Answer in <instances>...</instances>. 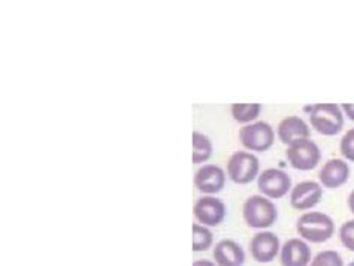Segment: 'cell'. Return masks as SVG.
Masks as SVG:
<instances>
[{
  "label": "cell",
  "instance_id": "1",
  "mask_svg": "<svg viewBox=\"0 0 354 266\" xmlns=\"http://www.w3.org/2000/svg\"><path fill=\"white\" fill-rule=\"evenodd\" d=\"M296 231L304 241L322 244L329 241L335 234L333 220L324 213H306L297 218Z\"/></svg>",
  "mask_w": 354,
  "mask_h": 266
},
{
  "label": "cell",
  "instance_id": "2",
  "mask_svg": "<svg viewBox=\"0 0 354 266\" xmlns=\"http://www.w3.org/2000/svg\"><path fill=\"white\" fill-rule=\"evenodd\" d=\"M306 109L310 113V123L320 135L335 136L342 131L344 115L337 104H317Z\"/></svg>",
  "mask_w": 354,
  "mask_h": 266
},
{
  "label": "cell",
  "instance_id": "3",
  "mask_svg": "<svg viewBox=\"0 0 354 266\" xmlns=\"http://www.w3.org/2000/svg\"><path fill=\"white\" fill-rule=\"evenodd\" d=\"M242 216L251 229H268L277 222L278 211L271 199L256 195L245 200Z\"/></svg>",
  "mask_w": 354,
  "mask_h": 266
},
{
  "label": "cell",
  "instance_id": "4",
  "mask_svg": "<svg viewBox=\"0 0 354 266\" xmlns=\"http://www.w3.org/2000/svg\"><path fill=\"white\" fill-rule=\"evenodd\" d=\"M287 159L296 171H313L322 160V151L315 142L304 137L288 145Z\"/></svg>",
  "mask_w": 354,
  "mask_h": 266
},
{
  "label": "cell",
  "instance_id": "5",
  "mask_svg": "<svg viewBox=\"0 0 354 266\" xmlns=\"http://www.w3.org/2000/svg\"><path fill=\"white\" fill-rule=\"evenodd\" d=\"M260 163L254 154L248 151H236L227 162V173L236 184H248L259 175Z\"/></svg>",
  "mask_w": 354,
  "mask_h": 266
},
{
  "label": "cell",
  "instance_id": "6",
  "mask_svg": "<svg viewBox=\"0 0 354 266\" xmlns=\"http://www.w3.org/2000/svg\"><path fill=\"white\" fill-rule=\"evenodd\" d=\"M239 140L247 150L263 153L272 146L275 135L271 124L265 122H257L242 127L239 131Z\"/></svg>",
  "mask_w": 354,
  "mask_h": 266
},
{
  "label": "cell",
  "instance_id": "7",
  "mask_svg": "<svg viewBox=\"0 0 354 266\" xmlns=\"http://www.w3.org/2000/svg\"><path fill=\"white\" fill-rule=\"evenodd\" d=\"M257 187L262 195L269 199H279L286 196L292 187V178L288 173L279 169H266L259 175Z\"/></svg>",
  "mask_w": 354,
  "mask_h": 266
},
{
  "label": "cell",
  "instance_id": "8",
  "mask_svg": "<svg viewBox=\"0 0 354 266\" xmlns=\"http://www.w3.org/2000/svg\"><path fill=\"white\" fill-rule=\"evenodd\" d=\"M194 217L199 220V223L205 226H218L225 222L226 217V205L223 200L214 196H203L199 198L193 208Z\"/></svg>",
  "mask_w": 354,
  "mask_h": 266
},
{
  "label": "cell",
  "instance_id": "9",
  "mask_svg": "<svg viewBox=\"0 0 354 266\" xmlns=\"http://www.w3.org/2000/svg\"><path fill=\"white\" fill-rule=\"evenodd\" d=\"M226 173L217 164H207L194 175V186L205 195H217L225 189Z\"/></svg>",
  "mask_w": 354,
  "mask_h": 266
},
{
  "label": "cell",
  "instance_id": "10",
  "mask_svg": "<svg viewBox=\"0 0 354 266\" xmlns=\"http://www.w3.org/2000/svg\"><path fill=\"white\" fill-rule=\"evenodd\" d=\"M250 251L253 259L259 263L272 262L279 253V240L272 232H259L253 236L250 244Z\"/></svg>",
  "mask_w": 354,
  "mask_h": 266
},
{
  "label": "cell",
  "instance_id": "11",
  "mask_svg": "<svg viewBox=\"0 0 354 266\" xmlns=\"http://www.w3.org/2000/svg\"><path fill=\"white\" fill-rule=\"evenodd\" d=\"M323 198V189L315 181H302L296 184L290 195V204L295 209H310L315 207Z\"/></svg>",
  "mask_w": 354,
  "mask_h": 266
},
{
  "label": "cell",
  "instance_id": "12",
  "mask_svg": "<svg viewBox=\"0 0 354 266\" xmlns=\"http://www.w3.org/2000/svg\"><path fill=\"white\" fill-rule=\"evenodd\" d=\"M279 260L283 266H308L311 260V250L304 240L292 238L283 244Z\"/></svg>",
  "mask_w": 354,
  "mask_h": 266
},
{
  "label": "cell",
  "instance_id": "13",
  "mask_svg": "<svg viewBox=\"0 0 354 266\" xmlns=\"http://www.w3.org/2000/svg\"><path fill=\"white\" fill-rule=\"evenodd\" d=\"M214 259L217 266H244L245 251L234 240H221L214 247Z\"/></svg>",
  "mask_w": 354,
  "mask_h": 266
},
{
  "label": "cell",
  "instance_id": "14",
  "mask_svg": "<svg viewBox=\"0 0 354 266\" xmlns=\"http://www.w3.org/2000/svg\"><path fill=\"white\" fill-rule=\"evenodd\" d=\"M350 177V168L342 159H332L326 162L320 171V182L328 189H338L346 184Z\"/></svg>",
  "mask_w": 354,
  "mask_h": 266
},
{
  "label": "cell",
  "instance_id": "15",
  "mask_svg": "<svg viewBox=\"0 0 354 266\" xmlns=\"http://www.w3.org/2000/svg\"><path fill=\"white\" fill-rule=\"evenodd\" d=\"M278 136L283 144L290 145L297 140H304V137L310 136V127L301 117H287L279 123L278 126Z\"/></svg>",
  "mask_w": 354,
  "mask_h": 266
},
{
  "label": "cell",
  "instance_id": "16",
  "mask_svg": "<svg viewBox=\"0 0 354 266\" xmlns=\"http://www.w3.org/2000/svg\"><path fill=\"white\" fill-rule=\"evenodd\" d=\"M212 154V142L207 135L193 132V163L207 162Z\"/></svg>",
  "mask_w": 354,
  "mask_h": 266
},
{
  "label": "cell",
  "instance_id": "17",
  "mask_svg": "<svg viewBox=\"0 0 354 266\" xmlns=\"http://www.w3.org/2000/svg\"><path fill=\"white\" fill-rule=\"evenodd\" d=\"M260 109H262V105L259 104H234L232 105V117L238 123H251L259 117Z\"/></svg>",
  "mask_w": 354,
  "mask_h": 266
},
{
  "label": "cell",
  "instance_id": "18",
  "mask_svg": "<svg viewBox=\"0 0 354 266\" xmlns=\"http://www.w3.org/2000/svg\"><path fill=\"white\" fill-rule=\"evenodd\" d=\"M214 241V235L208 227L193 225V251H207L211 249Z\"/></svg>",
  "mask_w": 354,
  "mask_h": 266
},
{
  "label": "cell",
  "instance_id": "19",
  "mask_svg": "<svg viewBox=\"0 0 354 266\" xmlns=\"http://www.w3.org/2000/svg\"><path fill=\"white\" fill-rule=\"evenodd\" d=\"M310 266H344V262L337 251L326 250L317 254Z\"/></svg>",
  "mask_w": 354,
  "mask_h": 266
},
{
  "label": "cell",
  "instance_id": "20",
  "mask_svg": "<svg viewBox=\"0 0 354 266\" xmlns=\"http://www.w3.org/2000/svg\"><path fill=\"white\" fill-rule=\"evenodd\" d=\"M339 240L346 249L354 251V220H350V222H346L341 226Z\"/></svg>",
  "mask_w": 354,
  "mask_h": 266
},
{
  "label": "cell",
  "instance_id": "21",
  "mask_svg": "<svg viewBox=\"0 0 354 266\" xmlns=\"http://www.w3.org/2000/svg\"><path fill=\"white\" fill-rule=\"evenodd\" d=\"M339 151L344 159H348L350 162H354V129L348 131L342 136Z\"/></svg>",
  "mask_w": 354,
  "mask_h": 266
},
{
  "label": "cell",
  "instance_id": "22",
  "mask_svg": "<svg viewBox=\"0 0 354 266\" xmlns=\"http://www.w3.org/2000/svg\"><path fill=\"white\" fill-rule=\"evenodd\" d=\"M342 109H344V113L347 114V117L350 118V120L354 122V104H344Z\"/></svg>",
  "mask_w": 354,
  "mask_h": 266
},
{
  "label": "cell",
  "instance_id": "23",
  "mask_svg": "<svg viewBox=\"0 0 354 266\" xmlns=\"http://www.w3.org/2000/svg\"><path fill=\"white\" fill-rule=\"evenodd\" d=\"M193 266H216V265H214L209 260H198V262L193 263Z\"/></svg>",
  "mask_w": 354,
  "mask_h": 266
},
{
  "label": "cell",
  "instance_id": "24",
  "mask_svg": "<svg viewBox=\"0 0 354 266\" xmlns=\"http://www.w3.org/2000/svg\"><path fill=\"white\" fill-rule=\"evenodd\" d=\"M348 207H350V211L354 214V190L350 193L348 196Z\"/></svg>",
  "mask_w": 354,
  "mask_h": 266
},
{
  "label": "cell",
  "instance_id": "25",
  "mask_svg": "<svg viewBox=\"0 0 354 266\" xmlns=\"http://www.w3.org/2000/svg\"><path fill=\"white\" fill-rule=\"evenodd\" d=\"M347 266H354V260H353V262H350Z\"/></svg>",
  "mask_w": 354,
  "mask_h": 266
}]
</instances>
